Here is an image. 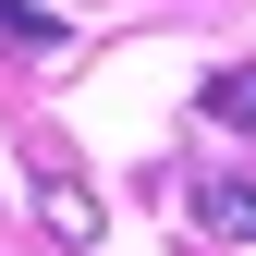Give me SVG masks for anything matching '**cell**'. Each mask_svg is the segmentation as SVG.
<instances>
[{"label": "cell", "instance_id": "obj_1", "mask_svg": "<svg viewBox=\"0 0 256 256\" xmlns=\"http://www.w3.org/2000/svg\"><path fill=\"white\" fill-rule=\"evenodd\" d=\"M183 220L208 244H256V171H196L183 183Z\"/></svg>", "mask_w": 256, "mask_h": 256}, {"label": "cell", "instance_id": "obj_2", "mask_svg": "<svg viewBox=\"0 0 256 256\" xmlns=\"http://www.w3.org/2000/svg\"><path fill=\"white\" fill-rule=\"evenodd\" d=\"M220 134H256V61H232V74H208V98H196Z\"/></svg>", "mask_w": 256, "mask_h": 256}, {"label": "cell", "instance_id": "obj_3", "mask_svg": "<svg viewBox=\"0 0 256 256\" xmlns=\"http://www.w3.org/2000/svg\"><path fill=\"white\" fill-rule=\"evenodd\" d=\"M37 220L61 244H98V196H86V183H37Z\"/></svg>", "mask_w": 256, "mask_h": 256}, {"label": "cell", "instance_id": "obj_4", "mask_svg": "<svg viewBox=\"0 0 256 256\" xmlns=\"http://www.w3.org/2000/svg\"><path fill=\"white\" fill-rule=\"evenodd\" d=\"M0 37H12V49H61V12H37V0H0Z\"/></svg>", "mask_w": 256, "mask_h": 256}]
</instances>
